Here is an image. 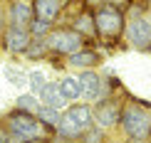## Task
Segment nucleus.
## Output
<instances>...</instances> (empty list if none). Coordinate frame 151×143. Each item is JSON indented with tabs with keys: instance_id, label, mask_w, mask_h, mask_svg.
<instances>
[{
	"instance_id": "4",
	"label": "nucleus",
	"mask_w": 151,
	"mask_h": 143,
	"mask_svg": "<svg viewBox=\"0 0 151 143\" xmlns=\"http://www.w3.org/2000/svg\"><path fill=\"white\" fill-rule=\"evenodd\" d=\"M47 49H52V52H60V54H77L79 47H82V37L74 32V30H57V32H52L45 40Z\"/></svg>"
},
{
	"instance_id": "7",
	"label": "nucleus",
	"mask_w": 151,
	"mask_h": 143,
	"mask_svg": "<svg viewBox=\"0 0 151 143\" xmlns=\"http://www.w3.org/2000/svg\"><path fill=\"white\" fill-rule=\"evenodd\" d=\"M129 40H131V45L134 47H141V49H146L151 45V22L149 20H134L129 25Z\"/></svg>"
},
{
	"instance_id": "23",
	"label": "nucleus",
	"mask_w": 151,
	"mask_h": 143,
	"mask_svg": "<svg viewBox=\"0 0 151 143\" xmlns=\"http://www.w3.org/2000/svg\"><path fill=\"white\" fill-rule=\"evenodd\" d=\"M3 30H5V12H0V35H3Z\"/></svg>"
},
{
	"instance_id": "22",
	"label": "nucleus",
	"mask_w": 151,
	"mask_h": 143,
	"mask_svg": "<svg viewBox=\"0 0 151 143\" xmlns=\"http://www.w3.org/2000/svg\"><path fill=\"white\" fill-rule=\"evenodd\" d=\"M27 82H30V91H32V96H35V94H40L42 86L47 84V82H45V74H42V72H32Z\"/></svg>"
},
{
	"instance_id": "20",
	"label": "nucleus",
	"mask_w": 151,
	"mask_h": 143,
	"mask_svg": "<svg viewBox=\"0 0 151 143\" xmlns=\"http://www.w3.org/2000/svg\"><path fill=\"white\" fill-rule=\"evenodd\" d=\"M30 37H35V40H45V35L50 32V22H42V20H32L27 27Z\"/></svg>"
},
{
	"instance_id": "3",
	"label": "nucleus",
	"mask_w": 151,
	"mask_h": 143,
	"mask_svg": "<svg viewBox=\"0 0 151 143\" xmlns=\"http://www.w3.org/2000/svg\"><path fill=\"white\" fill-rule=\"evenodd\" d=\"M122 27H124V15L116 8L106 5V8L97 10V15H94V30L102 37H116L122 32Z\"/></svg>"
},
{
	"instance_id": "10",
	"label": "nucleus",
	"mask_w": 151,
	"mask_h": 143,
	"mask_svg": "<svg viewBox=\"0 0 151 143\" xmlns=\"http://www.w3.org/2000/svg\"><path fill=\"white\" fill-rule=\"evenodd\" d=\"M40 101H42V106H47V109H60V106H65V96H62V91H60V84H45L42 86V91H40Z\"/></svg>"
},
{
	"instance_id": "18",
	"label": "nucleus",
	"mask_w": 151,
	"mask_h": 143,
	"mask_svg": "<svg viewBox=\"0 0 151 143\" xmlns=\"http://www.w3.org/2000/svg\"><path fill=\"white\" fill-rule=\"evenodd\" d=\"M5 79L8 82H12L15 86H25V82H27V74H25L20 67H5Z\"/></svg>"
},
{
	"instance_id": "12",
	"label": "nucleus",
	"mask_w": 151,
	"mask_h": 143,
	"mask_svg": "<svg viewBox=\"0 0 151 143\" xmlns=\"http://www.w3.org/2000/svg\"><path fill=\"white\" fill-rule=\"evenodd\" d=\"M67 116H70V119L77 123L82 131H84V128L92 123V109H89V106H84V104H79V106H72L70 111H67Z\"/></svg>"
},
{
	"instance_id": "9",
	"label": "nucleus",
	"mask_w": 151,
	"mask_h": 143,
	"mask_svg": "<svg viewBox=\"0 0 151 143\" xmlns=\"http://www.w3.org/2000/svg\"><path fill=\"white\" fill-rule=\"evenodd\" d=\"M94 116H97V121L102 123V126H114L119 121V104L114 99H109V101H102L94 111Z\"/></svg>"
},
{
	"instance_id": "17",
	"label": "nucleus",
	"mask_w": 151,
	"mask_h": 143,
	"mask_svg": "<svg viewBox=\"0 0 151 143\" xmlns=\"http://www.w3.org/2000/svg\"><path fill=\"white\" fill-rule=\"evenodd\" d=\"M97 52H92V49H82V52H77V54H72L70 57V64H74V67H92V64H97Z\"/></svg>"
},
{
	"instance_id": "8",
	"label": "nucleus",
	"mask_w": 151,
	"mask_h": 143,
	"mask_svg": "<svg viewBox=\"0 0 151 143\" xmlns=\"http://www.w3.org/2000/svg\"><path fill=\"white\" fill-rule=\"evenodd\" d=\"M60 10H62V3H57V0H35L32 3L35 20H42V22H50V25L60 15Z\"/></svg>"
},
{
	"instance_id": "13",
	"label": "nucleus",
	"mask_w": 151,
	"mask_h": 143,
	"mask_svg": "<svg viewBox=\"0 0 151 143\" xmlns=\"http://www.w3.org/2000/svg\"><path fill=\"white\" fill-rule=\"evenodd\" d=\"M57 133H60V138H79V136L84 133V131H82V128L77 126V123H74V121L70 119V116L65 114V116H62V119H60Z\"/></svg>"
},
{
	"instance_id": "15",
	"label": "nucleus",
	"mask_w": 151,
	"mask_h": 143,
	"mask_svg": "<svg viewBox=\"0 0 151 143\" xmlns=\"http://www.w3.org/2000/svg\"><path fill=\"white\" fill-rule=\"evenodd\" d=\"M60 91H62V96H65V101H74V99H79V96H82V86H79V82H77L74 77L62 79Z\"/></svg>"
},
{
	"instance_id": "11",
	"label": "nucleus",
	"mask_w": 151,
	"mask_h": 143,
	"mask_svg": "<svg viewBox=\"0 0 151 143\" xmlns=\"http://www.w3.org/2000/svg\"><path fill=\"white\" fill-rule=\"evenodd\" d=\"M77 82H79L82 94H84L87 99H99L102 96V82H99V77L94 72H84Z\"/></svg>"
},
{
	"instance_id": "24",
	"label": "nucleus",
	"mask_w": 151,
	"mask_h": 143,
	"mask_svg": "<svg viewBox=\"0 0 151 143\" xmlns=\"http://www.w3.org/2000/svg\"><path fill=\"white\" fill-rule=\"evenodd\" d=\"M35 143H47V141H35Z\"/></svg>"
},
{
	"instance_id": "2",
	"label": "nucleus",
	"mask_w": 151,
	"mask_h": 143,
	"mask_svg": "<svg viewBox=\"0 0 151 143\" xmlns=\"http://www.w3.org/2000/svg\"><path fill=\"white\" fill-rule=\"evenodd\" d=\"M122 123H124V131L136 141L149 136V131H151V116L141 106H127L122 114Z\"/></svg>"
},
{
	"instance_id": "21",
	"label": "nucleus",
	"mask_w": 151,
	"mask_h": 143,
	"mask_svg": "<svg viewBox=\"0 0 151 143\" xmlns=\"http://www.w3.org/2000/svg\"><path fill=\"white\" fill-rule=\"evenodd\" d=\"M74 32H84V35H94V15L89 12H84V15L77 20V27H74Z\"/></svg>"
},
{
	"instance_id": "5",
	"label": "nucleus",
	"mask_w": 151,
	"mask_h": 143,
	"mask_svg": "<svg viewBox=\"0 0 151 143\" xmlns=\"http://www.w3.org/2000/svg\"><path fill=\"white\" fill-rule=\"evenodd\" d=\"M32 20H35V15H32V3L15 0V3H10L8 10H5V22H8V27L27 30Z\"/></svg>"
},
{
	"instance_id": "25",
	"label": "nucleus",
	"mask_w": 151,
	"mask_h": 143,
	"mask_svg": "<svg viewBox=\"0 0 151 143\" xmlns=\"http://www.w3.org/2000/svg\"><path fill=\"white\" fill-rule=\"evenodd\" d=\"M0 143H3V141H0Z\"/></svg>"
},
{
	"instance_id": "1",
	"label": "nucleus",
	"mask_w": 151,
	"mask_h": 143,
	"mask_svg": "<svg viewBox=\"0 0 151 143\" xmlns=\"http://www.w3.org/2000/svg\"><path fill=\"white\" fill-rule=\"evenodd\" d=\"M5 126L10 128V133L15 138H20L22 143H35L42 141L45 136V126L30 114H22V111H12L10 116H5Z\"/></svg>"
},
{
	"instance_id": "14",
	"label": "nucleus",
	"mask_w": 151,
	"mask_h": 143,
	"mask_svg": "<svg viewBox=\"0 0 151 143\" xmlns=\"http://www.w3.org/2000/svg\"><path fill=\"white\" fill-rule=\"evenodd\" d=\"M35 119L42 123V126H47V128H57L60 126V111L57 109H47V106H40V111L35 114Z\"/></svg>"
},
{
	"instance_id": "16",
	"label": "nucleus",
	"mask_w": 151,
	"mask_h": 143,
	"mask_svg": "<svg viewBox=\"0 0 151 143\" xmlns=\"http://www.w3.org/2000/svg\"><path fill=\"white\" fill-rule=\"evenodd\" d=\"M15 106H17V111H22V114L35 116L37 111H40V101H37V99H35L32 94H22V96H17Z\"/></svg>"
},
{
	"instance_id": "6",
	"label": "nucleus",
	"mask_w": 151,
	"mask_h": 143,
	"mask_svg": "<svg viewBox=\"0 0 151 143\" xmlns=\"http://www.w3.org/2000/svg\"><path fill=\"white\" fill-rule=\"evenodd\" d=\"M32 42L27 30H17V27H5L3 30V47L12 54H25L27 45Z\"/></svg>"
},
{
	"instance_id": "19",
	"label": "nucleus",
	"mask_w": 151,
	"mask_h": 143,
	"mask_svg": "<svg viewBox=\"0 0 151 143\" xmlns=\"http://www.w3.org/2000/svg\"><path fill=\"white\" fill-rule=\"evenodd\" d=\"M45 52H47L45 40H32V42L27 45V49H25V54H27L30 59H40V57H45Z\"/></svg>"
}]
</instances>
